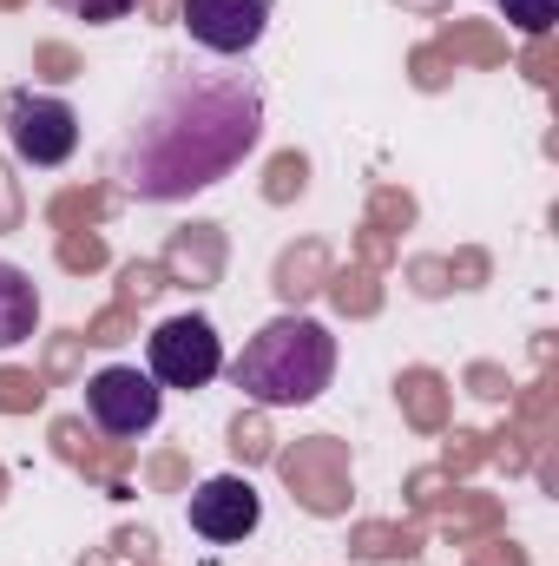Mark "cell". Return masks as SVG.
<instances>
[{
  "mask_svg": "<svg viewBox=\"0 0 559 566\" xmlns=\"http://www.w3.org/2000/svg\"><path fill=\"white\" fill-rule=\"evenodd\" d=\"M218 369H224V343H218L211 316H171L145 343V376L158 389H204Z\"/></svg>",
  "mask_w": 559,
  "mask_h": 566,
  "instance_id": "3",
  "label": "cell"
},
{
  "mask_svg": "<svg viewBox=\"0 0 559 566\" xmlns=\"http://www.w3.org/2000/svg\"><path fill=\"white\" fill-rule=\"evenodd\" d=\"M7 145H13V158L53 171L80 151V113L53 93H13L7 99Z\"/></svg>",
  "mask_w": 559,
  "mask_h": 566,
  "instance_id": "4",
  "label": "cell"
},
{
  "mask_svg": "<svg viewBox=\"0 0 559 566\" xmlns=\"http://www.w3.org/2000/svg\"><path fill=\"white\" fill-rule=\"evenodd\" d=\"M264 139V93L244 73H171L119 139V185L133 198H191L244 165Z\"/></svg>",
  "mask_w": 559,
  "mask_h": 566,
  "instance_id": "1",
  "label": "cell"
},
{
  "mask_svg": "<svg viewBox=\"0 0 559 566\" xmlns=\"http://www.w3.org/2000/svg\"><path fill=\"white\" fill-rule=\"evenodd\" d=\"M66 13H80V20H93V27H106V20H126L133 13V0H60Z\"/></svg>",
  "mask_w": 559,
  "mask_h": 566,
  "instance_id": "10",
  "label": "cell"
},
{
  "mask_svg": "<svg viewBox=\"0 0 559 566\" xmlns=\"http://www.w3.org/2000/svg\"><path fill=\"white\" fill-rule=\"evenodd\" d=\"M191 534H204V541H218V547H231V541H244V534H257V521H264V501H257V488L244 481V474H211L204 488H191Z\"/></svg>",
  "mask_w": 559,
  "mask_h": 566,
  "instance_id": "6",
  "label": "cell"
},
{
  "mask_svg": "<svg viewBox=\"0 0 559 566\" xmlns=\"http://www.w3.org/2000/svg\"><path fill=\"white\" fill-rule=\"evenodd\" d=\"M33 323H40V290H33V277L13 271V264H0V349L27 343Z\"/></svg>",
  "mask_w": 559,
  "mask_h": 566,
  "instance_id": "8",
  "label": "cell"
},
{
  "mask_svg": "<svg viewBox=\"0 0 559 566\" xmlns=\"http://www.w3.org/2000/svg\"><path fill=\"white\" fill-rule=\"evenodd\" d=\"M158 409H165V389L133 369V363H113V369H99L93 382H86V416L99 434H113V441H133L145 428L158 422Z\"/></svg>",
  "mask_w": 559,
  "mask_h": 566,
  "instance_id": "5",
  "label": "cell"
},
{
  "mask_svg": "<svg viewBox=\"0 0 559 566\" xmlns=\"http://www.w3.org/2000/svg\"><path fill=\"white\" fill-rule=\"evenodd\" d=\"M264 27H271V0H184V33L218 60L251 53Z\"/></svg>",
  "mask_w": 559,
  "mask_h": 566,
  "instance_id": "7",
  "label": "cell"
},
{
  "mask_svg": "<svg viewBox=\"0 0 559 566\" xmlns=\"http://www.w3.org/2000/svg\"><path fill=\"white\" fill-rule=\"evenodd\" d=\"M231 376H238V389L257 409H303L336 376V336L316 316H271L244 343V356H238Z\"/></svg>",
  "mask_w": 559,
  "mask_h": 566,
  "instance_id": "2",
  "label": "cell"
},
{
  "mask_svg": "<svg viewBox=\"0 0 559 566\" xmlns=\"http://www.w3.org/2000/svg\"><path fill=\"white\" fill-rule=\"evenodd\" d=\"M500 13L527 33V40H540V33H553L559 20V0H500Z\"/></svg>",
  "mask_w": 559,
  "mask_h": 566,
  "instance_id": "9",
  "label": "cell"
}]
</instances>
